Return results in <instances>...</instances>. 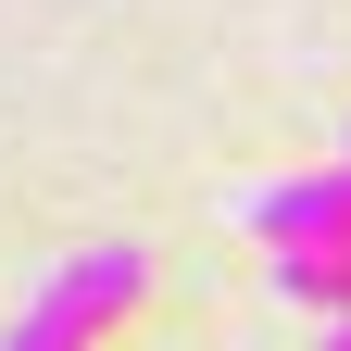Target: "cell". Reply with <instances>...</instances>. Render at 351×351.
<instances>
[{
    "mask_svg": "<svg viewBox=\"0 0 351 351\" xmlns=\"http://www.w3.org/2000/svg\"><path fill=\"white\" fill-rule=\"evenodd\" d=\"M138 289H151V263L125 251V239H113V251H75L63 276L25 301V326L0 339V351H101L125 314H138Z\"/></svg>",
    "mask_w": 351,
    "mask_h": 351,
    "instance_id": "obj_1",
    "label": "cell"
},
{
    "mask_svg": "<svg viewBox=\"0 0 351 351\" xmlns=\"http://www.w3.org/2000/svg\"><path fill=\"white\" fill-rule=\"evenodd\" d=\"M251 239H263V251H339V239H351V163L251 189Z\"/></svg>",
    "mask_w": 351,
    "mask_h": 351,
    "instance_id": "obj_2",
    "label": "cell"
},
{
    "mask_svg": "<svg viewBox=\"0 0 351 351\" xmlns=\"http://www.w3.org/2000/svg\"><path fill=\"white\" fill-rule=\"evenodd\" d=\"M276 289L301 301V314L351 326V239H339V251H276Z\"/></svg>",
    "mask_w": 351,
    "mask_h": 351,
    "instance_id": "obj_3",
    "label": "cell"
},
{
    "mask_svg": "<svg viewBox=\"0 0 351 351\" xmlns=\"http://www.w3.org/2000/svg\"><path fill=\"white\" fill-rule=\"evenodd\" d=\"M326 351H351V326H326Z\"/></svg>",
    "mask_w": 351,
    "mask_h": 351,
    "instance_id": "obj_4",
    "label": "cell"
}]
</instances>
